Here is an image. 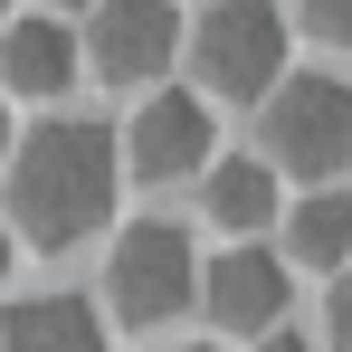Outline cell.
I'll list each match as a JSON object with an SVG mask.
<instances>
[{
  "instance_id": "cell-1",
  "label": "cell",
  "mask_w": 352,
  "mask_h": 352,
  "mask_svg": "<svg viewBox=\"0 0 352 352\" xmlns=\"http://www.w3.org/2000/svg\"><path fill=\"white\" fill-rule=\"evenodd\" d=\"M115 172H124V143L86 115H48L29 143H10V229L29 248H76L115 219Z\"/></svg>"
},
{
  "instance_id": "cell-2",
  "label": "cell",
  "mask_w": 352,
  "mask_h": 352,
  "mask_svg": "<svg viewBox=\"0 0 352 352\" xmlns=\"http://www.w3.org/2000/svg\"><path fill=\"white\" fill-rule=\"evenodd\" d=\"M190 58H200V86L210 96H276V76H286V19H276V0H210L200 10V29H190Z\"/></svg>"
},
{
  "instance_id": "cell-3",
  "label": "cell",
  "mask_w": 352,
  "mask_h": 352,
  "mask_svg": "<svg viewBox=\"0 0 352 352\" xmlns=\"http://www.w3.org/2000/svg\"><path fill=\"white\" fill-rule=\"evenodd\" d=\"M190 295H200V257L172 219H133L105 248V305L124 324H172V314H190Z\"/></svg>"
},
{
  "instance_id": "cell-4",
  "label": "cell",
  "mask_w": 352,
  "mask_h": 352,
  "mask_svg": "<svg viewBox=\"0 0 352 352\" xmlns=\"http://www.w3.org/2000/svg\"><path fill=\"white\" fill-rule=\"evenodd\" d=\"M267 153H276V172H295V181L352 172V86L343 76H276Z\"/></svg>"
},
{
  "instance_id": "cell-5",
  "label": "cell",
  "mask_w": 352,
  "mask_h": 352,
  "mask_svg": "<svg viewBox=\"0 0 352 352\" xmlns=\"http://www.w3.org/2000/svg\"><path fill=\"white\" fill-rule=\"evenodd\" d=\"M181 58V10L172 0H96V29H86V67L105 86H153Z\"/></svg>"
},
{
  "instance_id": "cell-6",
  "label": "cell",
  "mask_w": 352,
  "mask_h": 352,
  "mask_svg": "<svg viewBox=\"0 0 352 352\" xmlns=\"http://www.w3.org/2000/svg\"><path fill=\"white\" fill-rule=\"evenodd\" d=\"M124 172L133 181H200L210 172V105L200 96H153L124 124Z\"/></svg>"
},
{
  "instance_id": "cell-7",
  "label": "cell",
  "mask_w": 352,
  "mask_h": 352,
  "mask_svg": "<svg viewBox=\"0 0 352 352\" xmlns=\"http://www.w3.org/2000/svg\"><path fill=\"white\" fill-rule=\"evenodd\" d=\"M200 314L219 333H276V314H286V257L238 238L229 257H210V276H200Z\"/></svg>"
},
{
  "instance_id": "cell-8",
  "label": "cell",
  "mask_w": 352,
  "mask_h": 352,
  "mask_svg": "<svg viewBox=\"0 0 352 352\" xmlns=\"http://www.w3.org/2000/svg\"><path fill=\"white\" fill-rule=\"evenodd\" d=\"M76 67H86V48H76V29H58V10L10 19V29H0V86H10V96L58 105L67 86H76Z\"/></svg>"
},
{
  "instance_id": "cell-9",
  "label": "cell",
  "mask_w": 352,
  "mask_h": 352,
  "mask_svg": "<svg viewBox=\"0 0 352 352\" xmlns=\"http://www.w3.org/2000/svg\"><path fill=\"white\" fill-rule=\"evenodd\" d=\"M0 352H105V314L86 295H19L0 314Z\"/></svg>"
},
{
  "instance_id": "cell-10",
  "label": "cell",
  "mask_w": 352,
  "mask_h": 352,
  "mask_svg": "<svg viewBox=\"0 0 352 352\" xmlns=\"http://www.w3.org/2000/svg\"><path fill=\"white\" fill-rule=\"evenodd\" d=\"M200 210H210L229 238L267 229V219H276V172H267V162H248V153H229V162H210V172H200Z\"/></svg>"
},
{
  "instance_id": "cell-11",
  "label": "cell",
  "mask_w": 352,
  "mask_h": 352,
  "mask_svg": "<svg viewBox=\"0 0 352 352\" xmlns=\"http://www.w3.org/2000/svg\"><path fill=\"white\" fill-rule=\"evenodd\" d=\"M286 257H295V267H324V276L352 257V200H343V190L295 200V219H286Z\"/></svg>"
},
{
  "instance_id": "cell-12",
  "label": "cell",
  "mask_w": 352,
  "mask_h": 352,
  "mask_svg": "<svg viewBox=\"0 0 352 352\" xmlns=\"http://www.w3.org/2000/svg\"><path fill=\"white\" fill-rule=\"evenodd\" d=\"M324 333H333V352H352V257L333 267V295H324Z\"/></svg>"
},
{
  "instance_id": "cell-13",
  "label": "cell",
  "mask_w": 352,
  "mask_h": 352,
  "mask_svg": "<svg viewBox=\"0 0 352 352\" xmlns=\"http://www.w3.org/2000/svg\"><path fill=\"white\" fill-rule=\"evenodd\" d=\"M295 10H305L314 38H343V48H352V0H295Z\"/></svg>"
},
{
  "instance_id": "cell-14",
  "label": "cell",
  "mask_w": 352,
  "mask_h": 352,
  "mask_svg": "<svg viewBox=\"0 0 352 352\" xmlns=\"http://www.w3.org/2000/svg\"><path fill=\"white\" fill-rule=\"evenodd\" d=\"M257 352H314L305 333H257Z\"/></svg>"
},
{
  "instance_id": "cell-15",
  "label": "cell",
  "mask_w": 352,
  "mask_h": 352,
  "mask_svg": "<svg viewBox=\"0 0 352 352\" xmlns=\"http://www.w3.org/2000/svg\"><path fill=\"white\" fill-rule=\"evenodd\" d=\"M10 248H19V229H10V210H0V286H10Z\"/></svg>"
},
{
  "instance_id": "cell-16",
  "label": "cell",
  "mask_w": 352,
  "mask_h": 352,
  "mask_svg": "<svg viewBox=\"0 0 352 352\" xmlns=\"http://www.w3.org/2000/svg\"><path fill=\"white\" fill-rule=\"evenodd\" d=\"M0 172H10V105H0Z\"/></svg>"
},
{
  "instance_id": "cell-17",
  "label": "cell",
  "mask_w": 352,
  "mask_h": 352,
  "mask_svg": "<svg viewBox=\"0 0 352 352\" xmlns=\"http://www.w3.org/2000/svg\"><path fill=\"white\" fill-rule=\"evenodd\" d=\"M48 10H96V0H48Z\"/></svg>"
},
{
  "instance_id": "cell-18",
  "label": "cell",
  "mask_w": 352,
  "mask_h": 352,
  "mask_svg": "<svg viewBox=\"0 0 352 352\" xmlns=\"http://www.w3.org/2000/svg\"><path fill=\"white\" fill-rule=\"evenodd\" d=\"M0 29H10V0H0Z\"/></svg>"
},
{
  "instance_id": "cell-19",
  "label": "cell",
  "mask_w": 352,
  "mask_h": 352,
  "mask_svg": "<svg viewBox=\"0 0 352 352\" xmlns=\"http://www.w3.org/2000/svg\"><path fill=\"white\" fill-rule=\"evenodd\" d=\"M181 352H200V343H181Z\"/></svg>"
}]
</instances>
